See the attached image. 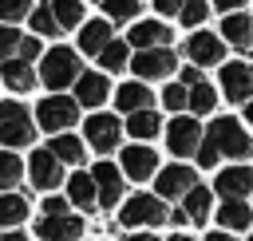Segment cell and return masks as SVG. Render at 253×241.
<instances>
[{
    "instance_id": "cell-29",
    "label": "cell",
    "mask_w": 253,
    "mask_h": 241,
    "mask_svg": "<svg viewBox=\"0 0 253 241\" xmlns=\"http://www.w3.org/2000/svg\"><path fill=\"white\" fill-rule=\"evenodd\" d=\"M32 28H36L40 36H55V32H59V20H55L51 4H43V8H36V12H32Z\"/></svg>"
},
{
    "instance_id": "cell-45",
    "label": "cell",
    "mask_w": 253,
    "mask_h": 241,
    "mask_svg": "<svg viewBox=\"0 0 253 241\" xmlns=\"http://www.w3.org/2000/svg\"><path fill=\"white\" fill-rule=\"evenodd\" d=\"M4 241H28L24 233H4Z\"/></svg>"
},
{
    "instance_id": "cell-38",
    "label": "cell",
    "mask_w": 253,
    "mask_h": 241,
    "mask_svg": "<svg viewBox=\"0 0 253 241\" xmlns=\"http://www.w3.org/2000/svg\"><path fill=\"white\" fill-rule=\"evenodd\" d=\"M24 12H36V8H32V4H4V8H0V16H4V24H12V20H20Z\"/></svg>"
},
{
    "instance_id": "cell-43",
    "label": "cell",
    "mask_w": 253,
    "mask_h": 241,
    "mask_svg": "<svg viewBox=\"0 0 253 241\" xmlns=\"http://www.w3.org/2000/svg\"><path fill=\"white\" fill-rule=\"evenodd\" d=\"M126 241H158V237H150V233H134V237H126Z\"/></svg>"
},
{
    "instance_id": "cell-24",
    "label": "cell",
    "mask_w": 253,
    "mask_h": 241,
    "mask_svg": "<svg viewBox=\"0 0 253 241\" xmlns=\"http://www.w3.org/2000/svg\"><path fill=\"white\" fill-rule=\"evenodd\" d=\"M51 154H55L59 162H67V166H79V162H83V142L71 138V134H55V138H51Z\"/></svg>"
},
{
    "instance_id": "cell-28",
    "label": "cell",
    "mask_w": 253,
    "mask_h": 241,
    "mask_svg": "<svg viewBox=\"0 0 253 241\" xmlns=\"http://www.w3.org/2000/svg\"><path fill=\"white\" fill-rule=\"evenodd\" d=\"M24 213H28V201H24L20 194H8V198H0V221H4L8 229H12V225L24 217Z\"/></svg>"
},
{
    "instance_id": "cell-10",
    "label": "cell",
    "mask_w": 253,
    "mask_h": 241,
    "mask_svg": "<svg viewBox=\"0 0 253 241\" xmlns=\"http://www.w3.org/2000/svg\"><path fill=\"white\" fill-rule=\"evenodd\" d=\"M221 40L217 36H210V32H194L186 43H182V51L194 59V63H221Z\"/></svg>"
},
{
    "instance_id": "cell-31",
    "label": "cell",
    "mask_w": 253,
    "mask_h": 241,
    "mask_svg": "<svg viewBox=\"0 0 253 241\" xmlns=\"http://www.w3.org/2000/svg\"><path fill=\"white\" fill-rule=\"evenodd\" d=\"M51 12H55V20H59V28H75L79 20H83V4H51Z\"/></svg>"
},
{
    "instance_id": "cell-4",
    "label": "cell",
    "mask_w": 253,
    "mask_h": 241,
    "mask_svg": "<svg viewBox=\"0 0 253 241\" xmlns=\"http://www.w3.org/2000/svg\"><path fill=\"white\" fill-rule=\"evenodd\" d=\"M119 221L123 225H158V221H166V209H162V201L154 194H134V198L123 201Z\"/></svg>"
},
{
    "instance_id": "cell-32",
    "label": "cell",
    "mask_w": 253,
    "mask_h": 241,
    "mask_svg": "<svg viewBox=\"0 0 253 241\" xmlns=\"http://www.w3.org/2000/svg\"><path fill=\"white\" fill-rule=\"evenodd\" d=\"M190 111H198V115L213 111V87H210V83H202V87L190 91Z\"/></svg>"
},
{
    "instance_id": "cell-41",
    "label": "cell",
    "mask_w": 253,
    "mask_h": 241,
    "mask_svg": "<svg viewBox=\"0 0 253 241\" xmlns=\"http://www.w3.org/2000/svg\"><path fill=\"white\" fill-rule=\"evenodd\" d=\"M198 162H202V166H213V162H217V150H213L210 142H202V150H198Z\"/></svg>"
},
{
    "instance_id": "cell-44",
    "label": "cell",
    "mask_w": 253,
    "mask_h": 241,
    "mask_svg": "<svg viewBox=\"0 0 253 241\" xmlns=\"http://www.w3.org/2000/svg\"><path fill=\"white\" fill-rule=\"evenodd\" d=\"M206 241H233V237H229V233H210Z\"/></svg>"
},
{
    "instance_id": "cell-5",
    "label": "cell",
    "mask_w": 253,
    "mask_h": 241,
    "mask_svg": "<svg viewBox=\"0 0 253 241\" xmlns=\"http://www.w3.org/2000/svg\"><path fill=\"white\" fill-rule=\"evenodd\" d=\"M79 119V103L63 99V95H51L40 103V126L51 130V134H67V126Z\"/></svg>"
},
{
    "instance_id": "cell-11",
    "label": "cell",
    "mask_w": 253,
    "mask_h": 241,
    "mask_svg": "<svg viewBox=\"0 0 253 241\" xmlns=\"http://www.w3.org/2000/svg\"><path fill=\"white\" fill-rule=\"evenodd\" d=\"M28 174H32V182H36L40 190H51V186H59V178H63V170H59V158H55L51 150H40V154H32V162H28Z\"/></svg>"
},
{
    "instance_id": "cell-3",
    "label": "cell",
    "mask_w": 253,
    "mask_h": 241,
    "mask_svg": "<svg viewBox=\"0 0 253 241\" xmlns=\"http://www.w3.org/2000/svg\"><path fill=\"white\" fill-rule=\"evenodd\" d=\"M0 138L8 146H24L32 142V115L20 107V103H0Z\"/></svg>"
},
{
    "instance_id": "cell-26",
    "label": "cell",
    "mask_w": 253,
    "mask_h": 241,
    "mask_svg": "<svg viewBox=\"0 0 253 241\" xmlns=\"http://www.w3.org/2000/svg\"><path fill=\"white\" fill-rule=\"evenodd\" d=\"M186 213H190V221H206L210 217V190H202V186H194L190 194H186Z\"/></svg>"
},
{
    "instance_id": "cell-20",
    "label": "cell",
    "mask_w": 253,
    "mask_h": 241,
    "mask_svg": "<svg viewBox=\"0 0 253 241\" xmlns=\"http://www.w3.org/2000/svg\"><path fill=\"white\" fill-rule=\"evenodd\" d=\"M107 91H111V87H107V75H95V71H91V75L79 79V99H75V103H79V107H103Z\"/></svg>"
},
{
    "instance_id": "cell-8",
    "label": "cell",
    "mask_w": 253,
    "mask_h": 241,
    "mask_svg": "<svg viewBox=\"0 0 253 241\" xmlns=\"http://www.w3.org/2000/svg\"><path fill=\"white\" fill-rule=\"evenodd\" d=\"M170 71H174V51L170 47H154V51L134 55V75H142V79H162Z\"/></svg>"
},
{
    "instance_id": "cell-35",
    "label": "cell",
    "mask_w": 253,
    "mask_h": 241,
    "mask_svg": "<svg viewBox=\"0 0 253 241\" xmlns=\"http://www.w3.org/2000/svg\"><path fill=\"white\" fill-rule=\"evenodd\" d=\"M16 51H20V36L4 24V28H0V55H4V63H8V59H16Z\"/></svg>"
},
{
    "instance_id": "cell-2",
    "label": "cell",
    "mask_w": 253,
    "mask_h": 241,
    "mask_svg": "<svg viewBox=\"0 0 253 241\" xmlns=\"http://www.w3.org/2000/svg\"><path fill=\"white\" fill-rule=\"evenodd\" d=\"M40 79H43L47 87H55V91H63L67 83L83 79V71H79V55H75L71 47H55V51H47V59H43V67H40Z\"/></svg>"
},
{
    "instance_id": "cell-30",
    "label": "cell",
    "mask_w": 253,
    "mask_h": 241,
    "mask_svg": "<svg viewBox=\"0 0 253 241\" xmlns=\"http://www.w3.org/2000/svg\"><path fill=\"white\" fill-rule=\"evenodd\" d=\"M99 63H103L107 71H123V67H126V40H115V43L99 55Z\"/></svg>"
},
{
    "instance_id": "cell-1",
    "label": "cell",
    "mask_w": 253,
    "mask_h": 241,
    "mask_svg": "<svg viewBox=\"0 0 253 241\" xmlns=\"http://www.w3.org/2000/svg\"><path fill=\"white\" fill-rule=\"evenodd\" d=\"M206 142H210L217 154H229V158H249V150H253V138L245 134V126H241L237 119H225V115L210 122Z\"/></svg>"
},
{
    "instance_id": "cell-7",
    "label": "cell",
    "mask_w": 253,
    "mask_h": 241,
    "mask_svg": "<svg viewBox=\"0 0 253 241\" xmlns=\"http://www.w3.org/2000/svg\"><path fill=\"white\" fill-rule=\"evenodd\" d=\"M221 91H225V99L245 103V99L253 95V71H249L245 63H225V67H221Z\"/></svg>"
},
{
    "instance_id": "cell-15",
    "label": "cell",
    "mask_w": 253,
    "mask_h": 241,
    "mask_svg": "<svg viewBox=\"0 0 253 241\" xmlns=\"http://www.w3.org/2000/svg\"><path fill=\"white\" fill-rule=\"evenodd\" d=\"M217 190H221L229 201H241V198L253 190V170H249V166H233V170H221V174H217Z\"/></svg>"
},
{
    "instance_id": "cell-13",
    "label": "cell",
    "mask_w": 253,
    "mask_h": 241,
    "mask_svg": "<svg viewBox=\"0 0 253 241\" xmlns=\"http://www.w3.org/2000/svg\"><path fill=\"white\" fill-rule=\"evenodd\" d=\"M123 170H126V178L142 182V178H150L158 170V154L146 150V146H126L123 150Z\"/></svg>"
},
{
    "instance_id": "cell-14",
    "label": "cell",
    "mask_w": 253,
    "mask_h": 241,
    "mask_svg": "<svg viewBox=\"0 0 253 241\" xmlns=\"http://www.w3.org/2000/svg\"><path fill=\"white\" fill-rule=\"evenodd\" d=\"M36 233L43 237V241H75L79 233H83V221L79 217H40V225H36Z\"/></svg>"
},
{
    "instance_id": "cell-16",
    "label": "cell",
    "mask_w": 253,
    "mask_h": 241,
    "mask_svg": "<svg viewBox=\"0 0 253 241\" xmlns=\"http://www.w3.org/2000/svg\"><path fill=\"white\" fill-rule=\"evenodd\" d=\"M190 190H194V170L190 166H170V170L158 174V194L162 198H182Z\"/></svg>"
},
{
    "instance_id": "cell-18",
    "label": "cell",
    "mask_w": 253,
    "mask_h": 241,
    "mask_svg": "<svg viewBox=\"0 0 253 241\" xmlns=\"http://www.w3.org/2000/svg\"><path fill=\"white\" fill-rule=\"evenodd\" d=\"M111 43H115V40H111V24H103V20L87 24V28H83V36H79V47H83L87 55H103Z\"/></svg>"
},
{
    "instance_id": "cell-46",
    "label": "cell",
    "mask_w": 253,
    "mask_h": 241,
    "mask_svg": "<svg viewBox=\"0 0 253 241\" xmlns=\"http://www.w3.org/2000/svg\"><path fill=\"white\" fill-rule=\"evenodd\" d=\"M170 241H190V237H186V233H178V237H170Z\"/></svg>"
},
{
    "instance_id": "cell-37",
    "label": "cell",
    "mask_w": 253,
    "mask_h": 241,
    "mask_svg": "<svg viewBox=\"0 0 253 241\" xmlns=\"http://www.w3.org/2000/svg\"><path fill=\"white\" fill-rule=\"evenodd\" d=\"M202 20H206V4H198V0H194V4H182V24H186V28H194V24H202Z\"/></svg>"
},
{
    "instance_id": "cell-22",
    "label": "cell",
    "mask_w": 253,
    "mask_h": 241,
    "mask_svg": "<svg viewBox=\"0 0 253 241\" xmlns=\"http://www.w3.org/2000/svg\"><path fill=\"white\" fill-rule=\"evenodd\" d=\"M67 194H71L75 205H83V209H99V194H95V178H91V174H75V178L67 182Z\"/></svg>"
},
{
    "instance_id": "cell-9",
    "label": "cell",
    "mask_w": 253,
    "mask_h": 241,
    "mask_svg": "<svg viewBox=\"0 0 253 241\" xmlns=\"http://www.w3.org/2000/svg\"><path fill=\"white\" fill-rule=\"evenodd\" d=\"M83 130H87V142L95 150H115L119 146V119L115 115H91Z\"/></svg>"
},
{
    "instance_id": "cell-27",
    "label": "cell",
    "mask_w": 253,
    "mask_h": 241,
    "mask_svg": "<svg viewBox=\"0 0 253 241\" xmlns=\"http://www.w3.org/2000/svg\"><path fill=\"white\" fill-rule=\"evenodd\" d=\"M126 130H130L134 138H150V134H158V115H154V111L130 115V119H126Z\"/></svg>"
},
{
    "instance_id": "cell-6",
    "label": "cell",
    "mask_w": 253,
    "mask_h": 241,
    "mask_svg": "<svg viewBox=\"0 0 253 241\" xmlns=\"http://www.w3.org/2000/svg\"><path fill=\"white\" fill-rule=\"evenodd\" d=\"M166 134H170V138H166V146H170L178 158H186V154L202 150V126H198L194 119H186V115H182V119H174V122L166 126Z\"/></svg>"
},
{
    "instance_id": "cell-21",
    "label": "cell",
    "mask_w": 253,
    "mask_h": 241,
    "mask_svg": "<svg viewBox=\"0 0 253 241\" xmlns=\"http://www.w3.org/2000/svg\"><path fill=\"white\" fill-rule=\"evenodd\" d=\"M115 103L123 111H130V115H142V111H150V91L142 83H123L119 95H115Z\"/></svg>"
},
{
    "instance_id": "cell-42",
    "label": "cell",
    "mask_w": 253,
    "mask_h": 241,
    "mask_svg": "<svg viewBox=\"0 0 253 241\" xmlns=\"http://www.w3.org/2000/svg\"><path fill=\"white\" fill-rule=\"evenodd\" d=\"M154 8H158V12H178V16H182V8H178V4H174V0H158V4H154Z\"/></svg>"
},
{
    "instance_id": "cell-33",
    "label": "cell",
    "mask_w": 253,
    "mask_h": 241,
    "mask_svg": "<svg viewBox=\"0 0 253 241\" xmlns=\"http://www.w3.org/2000/svg\"><path fill=\"white\" fill-rule=\"evenodd\" d=\"M20 174H24L20 158H16V154H4V158H0V186H16Z\"/></svg>"
},
{
    "instance_id": "cell-40",
    "label": "cell",
    "mask_w": 253,
    "mask_h": 241,
    "mask_svg": "<svg viewBox=\"0 0 253 241\" xmlns=\"http://www.w3.org/2000/svg\"><path fill=\"white\" fill-rule=\"evenodd\" d=\"M43 217H67V201L63 198H47L43 201Z\"/></svg>"
},
{
    "instance_id": "cell-34",
    "label": "cell",
    "mask_w": 253,
    "mask_h": 241,
    "mask_svg": "<svg viewBox=\"0 0 253 241\" xmlns=\"http://www.w3.org/2000/svg\"><path fill=\"white\" fill-rule=\"evenodd\" d=\"M162 103H166V107H174V111L190 107V87H182V83H170V87L162 91Z\"/></svg>"
},
{
    "instance_id": "cell-36",
    "label": "cell",
    "mask_w": 253,
    "mask_h": 241,
    "mask_svg": "<svg viewBox=\"0 0 253 241\" xmlns=\"http://www.w3.org/2000/svg\"><path fill=\"white\" fill-rule=\"evenodd\" d=\"M103 12H111V20H130L138 12V4L134 0H111V4H103Z\"/></svg>"
},
{
    "instance_id": "cell-39",
    "label": "cell",
    "mask_w": 253,
    "mask_h": 241,
    "mask_svg": "<svg viewBox=\"0 0 253 241\" xmlns=\"http://www.w3.org/2000/svg\"><path fill=\"white\" fill-rule=\"evenodd\" d=\"M36 55H40V40H32V36H24V40H20V59H24V63H32Z\"/></svg>"
},
{
    "instance_id": "cell-19",
    "label": "cell",
    "mask_w": 253,
    "mask_h": 241,
    "mask_svg": "<svg viewBox=\"0 0 253 241\" xmlns=\"http://www.w3.org/2000/svg\"><path fill=\"white\" fill-rule=\"evenodd\" d=\"M221 36H225V40H229L233 47H241V51H249V47H253V20L237 12V16H229V20L221 24Z\"/></svg>"
},
{
    "instance_id": "cell-47",
    "label": "cell",
    "mask_w": 253,
    "mask_h": 241,
    "mask_svg": "<svg viewBox=\"0 0 253 241\" xmlns=\"http://www.w3.org/2000/svg\"><path fill=\"white\" fill-rule=\"evenodd\" d=\"M245 115H249V122H253V103H249V107H245Z\"/></svg>"
},
{
    "instance_id": "cell-48",
    "label": "cell",
    "mask_w": 253,
    "mask_h": 241,
    "mask_svg": "<svg viewBox=\"0 0 253 241\" xmlns=\"http://www.w3.org/2000/svg\"><path fill=\"white\" fill-rule=\"evenodd\" d=\"M249 241H253V237H249Z\"/></svg>"
},
{
    "instance_id": "cell-12",
    "label": "cell",
    "mask_w": 253,
    "mask_h": 241,
    "mask_svg": "<svg viewBox=\"0 0 253 241\" xmlns=\"http://www.w3.org/2000/svg\"><path fill=\"white\" fill-rule=\"evenodd\" d=\"M126 43H134V47H142V51H154V47L170 43V32H166V24H162V20H142V24H134V28H130Z\"/></svg>"
},
{
    "instance_id": "cell-25",
    "label": "cell",
    "mask_w": 253,
    "mask_h": 241,
    "mask_svg": "<svg viewBox=\"0 0 253 241\" xmlns=\"http://www.w3.org/2000/svg\"><path fill=\"white\" fill-rule=\"evenodd\" d=\"M217 217H221V225H225V229H249V221H253V213H249V205H245V201H221Z\"/></svg>"
},
{
    "instance_id": "cell-23",
    "label": "cell",
    "mask_w": 253,
    "mask_h": 241,
    "mask_svg": "<svg viewBox=\"0 0 253 241\" xmlns=\"http://www.w3.org/2000/svg\"><path fill=\"white\" fill-rule=\"evenodd\" d=\"M0 75H4V83H8L12 91H32V83H36L32 63H24V59H8V63L0 67Z\"/></svg>"
},
{
    "instance_id": "cell-17",
    "label": "cell",
    "mask_w": 253,
    "mask_h": 241,
    "mask_svg": "<svg viewBox=\"0 0 253 241\" xmlns=\"http://www.w3.org/2000/svg\"><path fill=\"white\" fill-rule=\"evenodd\" d=\"M91 178H95V186H99V205H115L119 194H123V174H119L111 162H99Z\"/></svg>"
}]
</instances>
